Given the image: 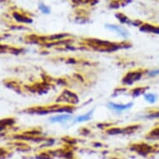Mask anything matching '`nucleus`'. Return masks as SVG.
Returning a JSON list of instances; mask_svg holds the SVG:
<instances>
[{
	"label": "nucleus",
	"instance_id": "f257e3e1",
	"mask_svg": "<svg viewBox=\"0 0 159 159\" xmlns=\"http://www.w3.org/2000/svg\"><path fill=\"white\" fill-rule=\"evenodd\" d=\"M141 76V73H129L127 74V76L123 79V83L127 84H132L137 80H139Z\"/></svg>",
	"mask_w": 159,
	"mask_h": 159
},
{
	"label": "nucleus",
	"instance_id": "f03ea898",
	"mask_svg": "<svg viewBox=\"0 0 159 159\" xmlns=\"http://www.w3.org/2000/svg\"><path fill=\"white\" fill-rule=\"evenodd\" d=\"M106 28H107V29H111V30H114V31L117 32L118 34H120L121 36L124 37V38H127V37L128 36V31H127V30H125L124 29H123V28H120V27L116 26V25H108V24H107V25H106Z\"/></svg>",
	"mask_w": 159,
	"mask_h": 159
},
{
	"label": "nucleus",
	"instance_id": "7ed1b4c3",
	"mask_svg": "<svg viewBox=\"0 0 159 159\" xmlns=\"http://www.w3.org/2000/svg\"><path fill=\"white\" fill-rule=\"evenodd\" d=\"M72 117L70 115L68 114H63V115H59V116H56V117H51L50 118V121L52 123H63V122H65V121H68L69 119H71Z\"/></svg>",
	"mask_w": 159,
	"mask_h": 159
},
{
	"label": "nucleus",
	"instance_id": "20e7f679",
	"mask_svg": "<svg viewBox=\"0 0 159 159\" xmlns=\"http://www.w3.org/2000/svg\"><path fill=\"white\" fill-rule=\"evenodd\" d=\"M110 107H112V109L117 110V111H123V110H126L128 109V108H130L132 106H133V103L130 102V103H128V104H115V103H112V102H110L109 103Z\"/></svg>",
	"mask_w": 159,
	"mask_h": 159
},
{
	"label": "nucleus",
	"instance_id": "39448f33",
	"mask_svg": "<svg viewBox=\"0 0 159 159\" xmlns=\"http://www.w3.org/2000/svg\"><path fill=\"white\" fill-rule=\"evenodd\" d=\"M140 31L147 32V33H154V34H159V28L151 26L148 24H145L140 28Z\"/></svg>",
	"mask_w": 159,
	"mask_h": 159
},
{
	"label": "nucleus",
	"instance_id": "423d86ee",
	"mask_svg": "<svg viewBox=\"0 0 159 159\" xmlns=\"http://www.w3.org/2000/svg\"><path fill=\"white\" fill-rule=\"evenodd\" d=\"M13 18H15L18 22H21V23H26V24H31L33 23V20L29 18H26L24 16H22L18 13H13Z\"/></svg>",
	"mask_w": 159,
	"mask_h": 159
},
{
	"label": "nucleus",
	"instance_id": "0eeeda50",
	"mask_svg": "<svg viewBox=\"0 0 159 159\" xmlns=\"http://www.w3.org/2000/svg\"><path fill=\"white\" fill-rule=\"evenodd\" d=\"M116 17H117L118 19H119V21L122 23V24H133V22L130 21L129 19H128L125 15H123V14H121V13H117L116 14Z\"/></svg>",
	"mask_w": 159,
	"mask_h": 159
},
{
	"label": "nucleus",
	"instance_id": "6e6552de",
	"mask_svg": "<svg viewBox=\"0 0 159 159\" xmlns=\"http://www.w3.org/2000/svg\"><path fill=\"white\" fill-rule=\"evenodd\" d=\"M93 111H90V112H88L86 115H83V116H80V117H77V119L75 120V122H84V121L89 120L91 115L93 114Z\"/></svg>",
	"mask_w": 159,
	"mask_h": 159
},
{
	"label": "nucleus",
	"instance_id": "1a4fd4ad",
	"mask_svg": "<svg viewBox=\"0 0 159 159\" xmlns=\"http://www.w3.org/2000/svg\"><path fill=\"white\" fill-rule=\"evenodd\" d=\"M144 97H145V98H146L147 101L150 102V103H154V102H156V100H157L156 94L148 93V94H145Z\"/></svg>",
	"mask_w": 159,
	"mask_h": 159
},
{
	"label": "nucleus",
	"instance_id": "9d476101",
	"mask_svg": "<svg viewBox=\"0 0 159 159\" xmlns=\"http://www.w3.org/2000/svg\"><path fill=\"white\" fill-rule=\"evenodd\" d=\"M39 9L42 11L43 13H46V14H48V13H50V8H48L47 6L44 5L43 3H40L39 6Z\"/></svg>",
	"mask_w": 159,
	"mask_h": 159
},
{
	"label": "nucleus",
	"instance_id": "9b49d317",
	"mask_svg": "<svg viewBox=\"0 0 159 159\" xmlns=\"http://www.w3.org/2000/svg\"><path fill=\"white\" fill-rule=\"evenodd\" d=\"M65 34H56V35H53V36L50 37V39H62L63 37H65Z\"/></svg>",
	"mask_w": 159,
	"mask_h": 159
},
{
	"label": "nucleus",
	"instance_id": "f8f14e48",
	"mask_svg": "<svg viewBox=\"0 0 159 159\" xmlns=\"http://www.w3.org/2000/svg\"><path fill=\"white\" fill-rule=\"evenodd\" d=\"M144 89H135L134 91H133V95L134 96H138V95H139V94L141 93L142 90H143Z\"/></svg>",
	"mask_w": 159,
	"mask_h": 159
},
{
	"label": "nucleus",
	"instance_id": "ddd939ff",
	"mask_svg": "<svg viewBox=\"0 0 159 159\" xmlns=\"http://www.w3.org/2000/svg\"><path fill=\"white\" fill-rule=\"evenodd\" d=\"M159 74V70H154V71H152L151 73H148V75L150 77H154V76L156 75H158Z\"/></svg>",
	"mask_w": 159,
	"mask_h": 159
}]
</instances>
